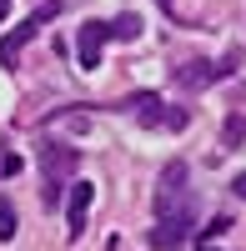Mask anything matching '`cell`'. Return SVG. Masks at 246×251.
<instances>
[{
	"label": "cell",
	"instance_id": "cell-1",
	"mask_svg": "<svg viewBox=\"0 0 246 251\" xmlns=\"http://www.w3.org/2000/svg\"><path fill=\"white\" fill-rule=\"evenodd\" d=\"M80 166V151L66 141H46L40 146V176H46V206H55L66 196V176Z\"/></svg>",
	"mask_w": 246,
	"mask_h": 251
},
{
	"label": "cell",
	"instance_id": "cell-2",
	"mask_svg": "<svg viewBox=\"0 0 246 251\" xmlns=\"http://www.w3.org/2000/svg\"><path fill=\"white\" fill-rule=\"evenodd\" d=\"M176 211H191V191H186V161H166L156 181V216L166 221Z\"/></svg>",
	"mask_w": 246,
	"mask_h": 251
},
{
	"label": "cell",
	"instance_id": "cell-3",
	"mask_svg": "<svg viewBox=\"0 0 246 251\" xmlns=\"http://www.w3.org/2000/svg\"><path fill=\"white\" fill-rule=\"evenodd\" d=\"M126 111H131L141 126H166V131H186V126H191V111H181V106L171 111L156 91H136V96L126 100Z\"/></svg>",
	"mask_w": 246,
	"mask_h": 251
},
{
	"label": "cell",
	"instance_id": "cell-4",
	"mask_svg": "<svg viewBox=\"0 0 246 251\" xmlns=\"http://www.w3.org/2000/svg\"><path fill=\"white\" fill-rule=\"evenodd\" d=\"M55 10H60V0H55V5H40V10L30 15V20H20V25H15V30H10L5 40H0V66H15V60H20V50L30 46V35H35L40 25H46V20H50Z\"/></svg>",
	"mask_w": 246,
	"mask_h": 251
},
{
	"label": "cell",
	"instance_id": "cell-5",
	"mask_svg": "<svg viewBox=\"0 0 246 251\" xmlns=\"http://www.w3.org/2000/svg\"><path fill=\"white\" fill-rule=\"evenodd\" d=\"M106 40H111V20H86V25L75 30V60H80V71H100Z\"/></svg>",
	"mask_w": 246,
	"mask_h": 251
},
{
	"label": "cell",
	"instance_id": "cell-6",
	"mask_svg": "<svg viewBox=\"0 0 246 251\" xmlns=\"http://www.w3.org/2000/svg\"><path fill=\"white\" fill-rule=\"evenodd\" d=\"M66 236L75 241L80 231H86V216H91V201H96V181H75V186H66Z\"/></svg>",
	"mask_w": 246,
	"mask_h": 251
},
{
	"label": "cell",
	"instance_id": "cell-7",
	"mask_svg": "<svg viewBox=\"0 0 246 251\" xmlns=\"http://www.w3.org/2000/svg\"><path fill=\"white\" fill-rule=\"evenodd\" d=\"M186 236H191V211H176V216H166V221H156V231H151V246L171 251V246H181Z\"/></svg>",
	"mask_w": 246,
	"mask_h": 251
},
{
	"label": "cell",
	"instance_id": "cell-8",
	"mask_svg": "<svg viewBox=\"0 0 246 251\" xmlns=\"http://www.w3.org/2000/svg\"><path fill=\"white\" fill-rule=\"evenodd\" d=\"M176 86H181V91H206V86H216L211 60H186V66L176 71Z\"/></svg>",
	"mask_w": 246,
	"mask_h": 251
},
{
	"label": "cell",
	"instance_id": "cell-9",
	"mask_svg": "<svg viewBox=\"0 0 246 251\" xmlns=\"http://www.w3.org/2000/svg\"><path fill=\"white\" fill-rule=\"evenodd\" d=\"M246 141V116H226V126H221V151H241Z\"/></svg>",
	"mask_w": 246,
	"mask_h": 251
},
{
	"label": "cell",
	"instance_id": "cell-10",
	"mask_svg": "<svg viewBox=\"0 0 246 251\" xmlns=\"http://www.w3.org/2000/svg\"><path fill=\"white\" fill-rule=\"evenodd\" d=\"M141 30H146L141 15H116L111 20V40H141Z\"/></svg>",
	"mask_w": 246,
	"mask_h": 251
},
{
	"label": "cell",
	"instance_id": "cell-11",
	"mask_svg": "<svg viewBox=\"0 0 246 251\" xmlns=\"http://www.w3.org/2000/svg\"><path fill=\"white\" fill-rule=\"evenodd\" d=\"M15 226H20L15 201H10V196H0V241H15Z\"/></svg>",
	"mask_w": 246,
	"mask_h": 251
},
{
	"label": "cell",
	"instance_id": "cell-12",
	"mask_svg": "<svg viewBox=\"0 0 246 251\" xmlns=\"http://www.w3.org/2000/svg\"><path fill=\"white\" fill-rule=\"evenodd\" d=\"M236 66H241V46H231L221 60H211V71H216V80H226V75H236Z\"/></svg>",
	"mask_w": 246,
	"mask_h": 251
},
{
	"label": "cell",
	"instance_id": "cell-13",
	"mask_svg": "<svg viewBox=\"0 0 246 251\" xmlns=\"http://www.w3.org/2000/svg\"><path fill=\"white\" fill-rule=\"evenodd\" d=\"M221 231H231V216H211L206 231H201V246H211V236H221Z\"/></svg>",
	"mask_w": 246,
	"mask_h": 251
},
{
	"label": "cell",
	"instance_id": "cell-14",
	"mask_svg": "<svg viewBox=\"0 0 246 251\" xmlns=\"http://www.w3.org/2000/svg\"><path fill=\"white\" fill-rule=\"evenodd\" d=\"M15 171H20V156H15V151H0V181L15 176Z\"/></svg>",
	"mask_w": 246,
	"mask_h": 251
},
{
	"label": "cell",
	"instance_id": "cell-15",
	"mask_svg": "<svg viewBox=\"0 0 246 251\" xmlns=\"http://www.w3.org/2000/svg\"><path fill=\"white\" fill-rule=\"evenodd\" d=\"M231 191H236V196H241V201H246V171H241V176H236V181H231Z\"/></svg>",
	"mask_w": 246,
	"mask_h": 251
},
{
	"label": "cell",
	"instance_id": "cell-16",
	"mask_svg": "<svg viewBox=\"0 0 246 251\" xmlns=\"http://www.w3.org/2000/svg\"><path fill=\"white\" fill-rule=\"evenodd\" d=\"M5 15H10V0H0V20H5Z\"/></svg>",
	"mask_w": 246,
	"mask_h": 251
},
{
	"label": "cell",
	"instance_id": "cell-17",
	"mask_svg": "<svg viewBox=\"0 0 246 251\" xmlns=\"http://www.w3.org/2000/svg\"><path fill=\"white\" fill-rule=\"evenodd\" d=\"M156 5H161V10H176V5H171V0H156Z\"/></svg>",
	"mask_w": 246,
	"mask_h": 251
}]
</instances>
